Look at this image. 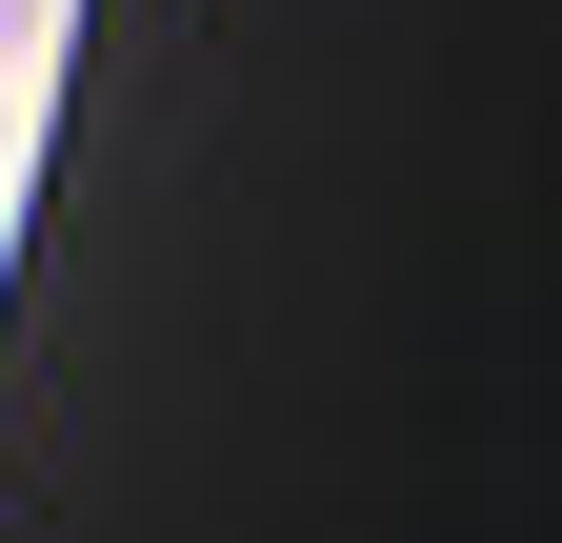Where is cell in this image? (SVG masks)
Here are the masks:
<instances>
[{"mask_svg": "<svg viewBox=\"0 0 562 543\" xmlns=\"http://www.w3.org/2000/svg\"><path fill=\"white\" fill-rule=\"evenodd\" d=\"M41 21H60V0H0V41H41Z\"/></svg>", "mask_w": 562, "mask_h": 543, "instance_id": "obj_1", "label": "cell"}]
</instances>
